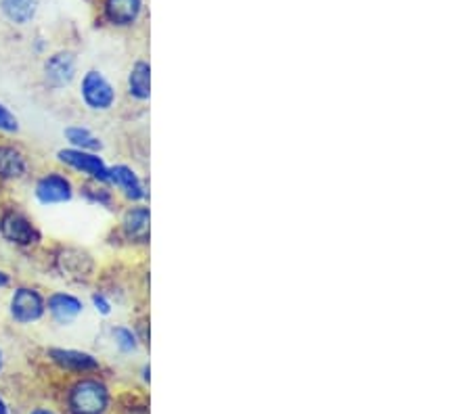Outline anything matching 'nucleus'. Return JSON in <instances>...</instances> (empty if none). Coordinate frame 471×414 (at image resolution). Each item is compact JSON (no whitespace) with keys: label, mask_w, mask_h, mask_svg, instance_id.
<instances>
[{"label":"nucleus","mask_w":471,"mask_h":414,"mask_svg":"<svg viewBox=\"0 0 471 414\" xmlns=\"http://www.w3.org/2000/svg\"><path fill=\"white\" fill-rule=\"evenodd\" d=\"M65 404L70 414H107L111 409V391L103 379L80 377L67 390Z\"/></svg>","instance_id":"nucleus-1"},{"label":"nucleus","mask_w":471,"mask_h":414,"mask_svg":"<svg viewBox=\"0 0 471 414\" xmlns=\"http://www.w3.org/2000/svg\"><path fill=\"white\" fill-rule=\"evenodd\" d=\"M6 312H9L11 323L19 327L38 324L46 316V295L32 284H17L11 289Z\"/></svg>","instance_id":"nucleus-2"},{"label":"nucleus","mask_w":471,"mask_h":414,"mask_svg":"<svg viewBox=\"0 0 471 414\" xmlns=\"http://www.w3.org/2000/svg\"><path fill=\"white\" fill-rule=\"evenodd\" d=\"M0 239L6 246L17 249H32L43 243V230L36 226V222L28 214L17 207H11L0 214Z\"/></svg>","instance_id":"nucleus-3"},{"label":"nucleus","mask_w":471,"mask_h":414,"mask_svg":"<svg viewBox=\"0 0 471 414\" xmlns=\"http://www.w3.org/2000/svg\"><path fill=\"white\" fill-rule=\"evenodd\" d=\"M80 101L92 113H107L118 103V91L101 70H89L80 78Z\"/></svg>","instance_id":"nucleus-4"},{"label":"nucleus","mask_w":471,"mask_h":414,"mask_svg":"<svg viewBox=\"0 0 471 414\" xmlns=\"http://www.w3.org/2000/svg\"><path fill=\"white\" fill-rule=\"evenodd\" d=\"M32 195L38 206L43 207L65 206L76 197V185L62 169H49V172H43L34 180Z\"/></svg>","instance_id":"nucleus-5"},{"label":"nucleus","mask_w":471,"mask_h":414,"mask_svg":"<svg viewBox=\"0 0 471 414\" xmlns=\"http://www.w3.org/2000/svg\"><path fill=\"white\" fill-rule=\"evenodd\" d=\"M57 161L67 169H73L80 176H84L89 182H99V185L110 187V164L103 159L101 153L80 151V149L63 147L57 151Z\"/></svg>","instance_id":"nucleus-6"},{"label":"nucleus","mask_w":471,"mask_h":414,"mask_svg":"<svg viewBox=\"0 0 471 414\" xmlns=\"http://www.w3.org/2000/svg\"><path fill=\"white\" fill-rule=\"evenodd\" d=\"M55 270L65 281L89 283L97 273V262L86 249L62 247L55 254Z\"/></svg>","instance_id":"nucleus-7"},{"label":"nucleus","mask_w":471,"mask_h":414,"mask_svg":"<svg viewBox=\"0 0 471 414\" xmlns=\"http://www.w3.org/2000/svg\"><path fill=\"white\" fill-rule=\"evenodd\" d=\"M78 76V59L72 51H57L44 59L43 78L44 84L53 91L70 88Z\"/></svg>","instance_id":"nucleus-8"},{"label":"nucleus","mask_w":471,"mask_h":414,"mask_svg":"<svg viewBox=\"0 0 471 414\" xmlns=\"http://www.w3.org/2000/svg\"><path fill=\"white\" fill-rule=\"evenodd\" d=\"M86 303L80 295L70 291H53L46 295V316L59 327H72L84 316Z\"/></svg>","instance_id":"nucleus-9"},{"label":"nucleus","mask_w":471,"mask_h":414,"mask_svg":"<svg viewBox=\"0 0 471 414\" xmlns=\"http://www.w3.org/2000/svg\"><path fill=\"white\" fill-rule=\"evenodd\" d=\"M46 356L57 369L65 372H73V375H92L101 369V360L86 350H73V348H49Z\"/></svg>","instance_id":"nucleus-10"},{"label":"nucleus","mask_w":471,"mask_h":414,"mask_svg":"<svg viewBox=\"0 0 471 414\" xmlns=\"http://www.w3.org/2000/svg\"><path fill=\"white\" fill-rule=\"evenodd\" d=\"M30 155L15 142H0V182L15 185L30 176Z\"/></svg>","instance_id":"nucleus-11"},{"label":"nucleus","mask_w":471,"mask_h":414,"mask_svg":"<svg viewBox=\"0 0 471 414\" xmlns=\"http://www.w3.org/2000/svg\"><path fill=\"white\" fill-rule=\"evenodd\" d=\"M120 230H122L124 239L130 243H139V246H147L151 235V212L145 203H132L126 207L120 220Z\"/></svg>","instance_id":"nucleus-12"},{"label":"nucleus","mask_w":471,"mask_h":414,"mask_svg":"<svg viewBox=\"0 0 471 414\" xmlns=\"http://www.w3.org/2000/svg\"><path fill=\"white\" fill-rule=\"evenodd\" d=\"M110 187H116L130 203H143L149 197L143 178L128 164L110 166Z\"/></svg>","instance_id":"nucleus-13"},{"label":"nucleus","mask_w":471,"mask_h":414,"mask_svg":"<svg viewBox=\"0 0 471 414\" xmlns=\"http://www.w3.org/2000/svg\"><path fill=\"white\" fill-rule=\"evenodd\" d=\"M140 11H143V0H105L103 15L107 24L116 28H128L139 22Z\"/></svg>","instance_id":"nucleus-14"},{"label":"nucleus","mask_w":471,"mask_h":414,"mask_svg":"<svg viewBox=\"0 0 471 414\" xmlns=\"http://www.w3.org/2000/svg\"><path fill=\"white\" fill-rule=\"evenodd\" d=\"M126 88L130 99L139 101V103H147L151 97V65L147 61H137L130 67V73H128Z\"/></svg>","instance_id":"nucleus-15"},{"label":"nucleus","mask_w":471,"mask_h":414,"mask_svg":"<svg viewBox=\"0 0 471 414\" xmlns=\"http://www.w3.org/2000/svg\"><path fill=\"white\" fill-rule=\"evenodd\" d=\"M40 0H0V11L17 28L30 25L38 15Z\"/></svg>","instance_id":"nucleus-16"},{"label":"nucleus","mask_w":471,"mask_h":414,"mask_svg":"<svg viewBox=\"0 0 471 414\" xmlns=\"http://www.w3.org/2000/svg\"><path fill=\"white\" fill-rule=\"evenodd\" d=\"M63 139L67 142V147L80 149V151L101 153L105 147L103 139H101L97 132H92L89 126H82V124L65 126L63 128Z\"/></svg>","instance_id":"nucleus-17"},{"label":"nucleus","mask_w":471,"mask_h":414,"mask_svg":"<svg viewBox=\"0 0 471 414\" xmlns=\"http://www.w3.org/2000/svg\"><path fill=\"white\" fill-rule=\"evenodd\" d=\"M111 342L116 345V350L120 354H137L139 348H140V339H139V332L126 327V324H113L111 327Z\"/></svg>","instance_id":"nucleus-18"},{"label":"nucleus","mask_w":471,"mask_h":414,"mask_svg":"<svg viewBox=\"0 0 471 414\" xmlns=\"http://www.w3.org/2000/svg\"><path fill=\"white\" fill-rule=\"evenodd\" d=\"M80 195H82L89 203H92V206L107 207V209H111L113 206H116V197H113L111 187L99 185V182L86 180L84 185L80 187Z\"/></svg>","instance_id":"nucleus-19"},{"label":"nucleus","mask_w":471,"mask_h":414,"mask_svg":"<svg viewBox=\"0 0 471 414\" xmlns=\"http://www.w3.org/2000/svg\"><path fill=\"white\" fill-rule=\"evenodd\" d=\"M19 132H22V120L17 118V113L5 101H0V134L15 137Z\"/></svg>","instance_id":"nucleus-20"},{"label":"nucleus","mask_w":471,"mask_h":414,"mask_svg":"<svg viewBox=\"0 0 471 414\" xmlns=\"http://www.w3.org/2000/svg\"><path fill=\"white\" fill-rule=\"evenodd\" d=\"M91 305L99 316H110L113 312V302H111V297L105 294V291H94V294L91 295Z\"/></svg>","instance_id":"nucleus-21"},{"label":"nucleus","mask_w":471,"mask_h":414,"mask_svg":"<svg viewBox=\"0 0 471 414\" xmlns=\"http://www.w3.org/2000/svg\"><path fill=\"white\" fill-rule=\"evenodd\" d=\"M11 284H13V274L9 270L0 268V289H11Z\"/></svg>","instance_id":"nucleus-22"},{"label":"nucleus","mask_w":471,"mask_h":414,"mask_svg":"<svg viewBox=\"0 0 471 414\" xmlns=\"http://www.w3.org/2000/svg\"><path fill=\"white\" fill-rule=\"evenodd\" d=\"M30 414H57L53 409H46V406H38V409L30 410Z\"/></svg>","instance_id":"nucleus-23"},{"label":"nucleus","mask_w":471,"mask_h":414,"mask_svg":"<svg viewBox=\"0 0 471 414\" xmlns=\"http://www.w3.org/2000/svg\"><path fill=\"white\" fill-rule=\"evenodd\" d=\"M0 414H11L9 404L5 402V398H3V396H0Z\"/></svg>","instance_id":"nucleus-24"},{"label":"nucleus","mask_w":471,"mask_h":414,"mask_svg":"<svg viewBox=\"0 0 471 414\" xmlns=\"http://www.w3.org/2000/svg\"><path fill=\"white\" fill-rule=\"evenodd\" d=\"M5 364H6V356H5V350L0 348V372L5 371Z\"/></svg>","instance_id":"nucleus-25"},{"label":"nucleus","mask_w":471,"mask_h":414,"mask_svg":"<svg viewBox=\"0 0 471 414\" xmlns=\"http://www.w3.org/2000/svg\"><path fill=\"white\" fill-rule=\"evenodd\" d=\"M149 372H151L149 364H145V366H143V379H145V381H149V379H151V377H149Z\"/></svg>","instance_id":"nucleus-26"}]
</instances>
